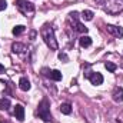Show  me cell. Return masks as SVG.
I'll return each instance as SVG.
<instances>
[{"instance_id":"cell-21","label":"cell","mask_w":123,"mask_h":123,"mask_svg":"<svg viewBox=\"0 0 123 123\" xmlns=\"http://www.w3.org/2000/svg\"><path fill=\"white\" fill-rule=\"evenodd\" d=\"M0 123H7V122H3V120H1V122H0Z\"/></svg>"},{"instance_id":"cell-20","label":"cell","mask_w":123,"mask_h":123,"mask_svg":"<svg viewBox=\"0 0 123 123\" xmlns=\"http://www.w3.org/2000/svg\"><path fill=\"white\" fill-rule=\"evenodd\" d=\"M0 73H4V66L3 64H0Z\"/></svg>"},{"instance_id":"cell-17","label":"cell","mask_w":123,"mask_h":123,"mask_svg":"<svg viewBox=\"0 0 123 123\" xmlns=\"http://www.w3.org/2000/svg\"><path fill=\"white\" fill-rule=\"evenodd\" d=\"M105 66H106V69H107L109 72H112V73L117 69V66H116L115 63H112V62H106V63H105Z\"/></svg>"},{"instance_id":"cell-2","label":"cell","mask_w":123,"mask_h":123,"mask_svg":"<svg viewBox=\"0 0 123 123\" xmlns=\"http://www.w3.org/2000/svg\"><path fill=\"white\" fill-rule=\"evenodd\" d=\"M37 115L43 122H52V115H50V103L47 99H43L39 106H37Z\"/></svg>"},{"instance_id":"cell-6","label":"cell","mask_w":123,"mask_h":123,"mask_svg":"<svg viewBox=\"0 0 123 123\" xmlns=\"http://www.w3.org/2000/svg\"><path fill=\"white\" fill-rule=\"evenodd\" d=\"M14 116L19 122H23L25 120V107L22 105H16L14 106Z\"/></svg>"},{"instance_id":"cell-18","label":"cell","mask_w":123,"mask_h":123,"mask_svg":"<svg viewBox=\"0 0 123 123\" xmlns=\"http://www.w3.org/2000/svg\"><path fill=\"white\" fill-rule=\"evenodd\" d=\"M7 7V3H6V0H0V10H4Z\"/></svg>"},{"instance_id":"cell-4","label":"cell","mask_w":123,"mask_h":123,"mask_svg":"<svg viewBox=\"0 0 123 123\" xmlns=\"http://www.w3.org/2000/svg\"><path fill=\"white\" fill-rule=\"evenodd\" d=\"M77 16H79V13H77V12H72V13H70V19L73 20V23H74V26H76V30L80 31V33H86V31H87V27H86V26H83L82 23H79Z\"/></svg>"},{"instance_id":"cell-11","label":"cell","mask_w":123,"mask_h":123,"mask_svg":"<svg viewBox=\"0 0 123 123\" xmlns=\"http://www.w3.org/2000/svg\"><path fill=\"white\" fill-rule=\"evenodd\" d=\"M60 112L63 115H70L72 113V105L70 103H63V105H60Z\"/></svg>"},{"instance_id":"cell-15","label":"cell","mask_w":123,"mask_h":123,"mask_svg":"<svg viewBox=\"0 0 123 123\" xmlns=\"http://www.w3.org/2000/svg\"><path fill=\"white\" fill-rule=\"evenodd\" d=\"M82 19L83 20H92L93 19V12L92 10H85L82 13Z\"/></svg>"},{"instance_id":"cell-16","label":"cell","mask_w":123,"mask_h":123,"mask_svg":"<svg viewBox=\"0 0 123 123\" xmlns=\"http://www.w3.org/2000/svg\"><path fill=\"white\" fill-rule=\"evenodd\" d=\"M23 31H25V26H22V25L13 27V34H14V36H19V34H22Z\"/></svg>"},{"instance_id":"cell-19","label":"cell","mask_w":123,"mask_h":123,"mask_svg":"<svg viewBox=\"0 0 123 123\" xmlns=\"http://www.w3.org/2000/svg\"><path fill=\"white\" fill-rule=\"evenodd\" d=\"M59 59H63V60H67V56H66V55H63V53H60V55H59Z\"/></svg>"},{"instance_id":"cell-3","label":"cell","mask_w":123,"mask_h":123,"mask_svg":"<svg viewBox=\"0 0 123 123\" xmlns=\"http://www.w3.org/2000/svg\"><path fill=\"white\" fill-rule=\"evenodd\" d=\"M16 4H17V7H19L23 13H30V12L34 10L33 3L27 1V0H16Z\"/></svg>"},{"instance_id":"cell-5","label":"cell","mask_w":123,"mask_h":123,"mask_svg":"<svg viewBox=\"0 0 123 123\" xmlns=\"http://www.w3.org/2000/svg\"><path fill=\"white\" fill-rule=\"evenodd\" d=\"M87 77H89L90 83L94 85V86H99V85H102V83H103V76H102V73H99V72L89 73V74H87Z\"/></svg>"},{"instance_id":"cell-8","label":"cell","mask_w":123,"mask_h":123,"mask_svg":"<svg viewBox=\"0 0 123 123\" xmlns=\"http://www.w3.org/2000/svg\"><path fill=\"white\" fill-rule=\"evenodd\" d=\"M19 87H20L23 92H27V90L30 89V82H29V79H27V77H22V79L19 80Z\"/></svg>"},{"instance_id":"cell-1","label":"cell","mask_w":123,"mask_h":123,"mask_svg":"<svg viewBox=\"0 0 123 123\" xmlns=\"http://www.w3.org/2000/svg\"><path fill=\"white\" fill-rule=\"evenodd\" d=\"M40 34H42V37L44 39L46 44H47L52 50H57V42H56V39H55V30H53L52 26L46 25V26L40 30Z\"/></svg>"},{"instance_id":"cell-12","label":"cell","mask_w":123,"mask_h":123,"mask_svg":"<svg viewBox=\"0 0 123 123\" xmlns=\"http://www.w3.org/2000/svg\"><path fill=\"white\" fill-rule=\"evenodd\" d=\"M49 77L52 80H55V82H59V80H62V73L59 70H52L50 74H49Z\"/></svg>"},{"instance_id":"cell-14","label":"cell","mask_w":123,"mask_h":123,"mask_svg":"<svg viewBox=\"0 0 123 123\" xmlns=\"http://www.w3.org/2000/svg\"><path fill=\"white\" fill-rule=\"evenodd\" d=\"M9 107H10V100L9 99H4V97L0 99V109L1 110H7Z\"/></svg>"},{"instance_id":"cell-7","label":"cell","mask_w":123,"mask_h":123,"mask_svg":"<svg viewBox=\"0 0 123 123\" xmlns=\"http://www.w3.org/2000/svg\"><path fill=\"white\" fill-rule=\"evenodd\" d=\"M106 29H107V31H109L110 34H113V36H116V37H123V30H122V27H117V26L107 25V26H106Z\"/></svg>"},{"instance_id":"cell-13","label":"cell","mask_w":123,"mask_h":123,"mask_svg":"<svg viewBox=\"0 0 123 123\" xmlns=\"http://www.w3.org/2000/svg\"><path fill=\"white\" fill-rule=\"evenodd\" d=\"M12 50H13L14 53H22V52L25 50V46H23L22 43H13V46H12Z\"/></svg>"},{"instance_id":"cell-9","label":"cell","mask_w":123,"mask_h":123,"mask_svg":"<svg viewBox=\"0 0 123 123\" xmlns=\"http://www.w3.org/2000/svg\"><path fill=\"white\" fill-rule=\"evenodd\" d=\"M113 100L115 102H122L123 100V87H116L113 92Z\"/></svg>"},{"instance_id":"cell-10","label":"cell","mask_w":123,"mask_h":123,"mask_svg":"<svg viewBox=\"0 0 123 123\" xmlns=\"http://www.w3.org/2000/svg\"><path fill=\"white\" fill-rule=\"evenodd\" d=\"M79 43H80L82 47H89V46L92 44V39H90L89 36H82V37L79 39Z\"/></svg>"}]
</instances>
